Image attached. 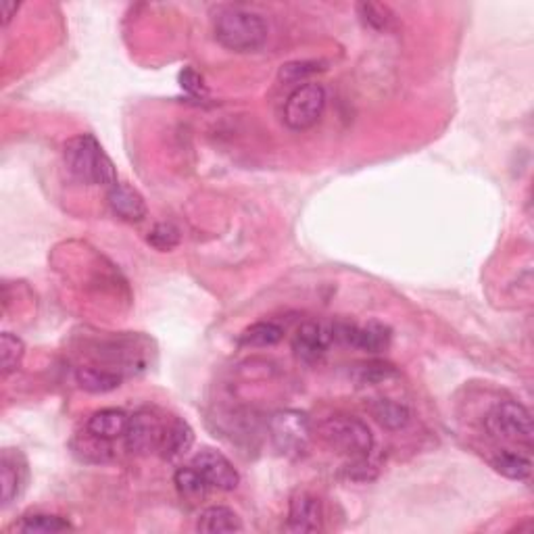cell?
Listing matches in <instances>:
<instances>
[{"label": "cell", "instance_id": "cell-1", "mask_svg": "<svg viewBox=\"0 0 534 534\" xmlns=\"http://www.w3.org/2000/svg\"><path fill=\"white\" fill-rule=\"evenodd\" d=\"M65 167L79 184H99L107 190L117 184V172L113 161L100 149L92 134L71 138L63 149Z\"/></svg>", "mask_w": 534, "mask_h": 534}, {"label": "cell", "instance_id": "cell-2", "mask_svg": "<svg viewBox=\"0 0 534 534\" xmlns=\"http://www.w3.org/2000/svg\"><path fill=\"white\" fill-rule=\"evenodd\" d=\"M215 40L234 53H253L267 40V26L257 13L228 6L215 15Z\"/></svg>", "mask_w": 534, "mask_h": 534}, {"label": "cell", "instance_id": "cell-3", "mask_svg": "<svg viewBox=\"0 0 534 534\" xmlns=\"http://www.w3.org/2000/svg\"><path fill=\"white\" fill-rule=\"evenodd\" d=\"M321 436L342 455L353 459H363L374 447V436H372L368 424L353 415H334L321 424Z\"/></svg>", "mask_w": 534, "mask_h": 534}, {"label": "cell", "instance_id": "cell-4", "mask_svg": "<svg viewBox=\"0 0 534 534\" xmlns=\"http://www.w3.org/2000/svg\"><path fill=\"white\" fill-rule=\"evenodd\" d=\"M487 430L503 441L532 447V415L529 409L514 401H503L491 409V414L487 415Z\"/></svg>", "mask_w": 534, "mask_h": 534}, {"label": "cell", "instance_id": "cell-5", "mask_svg": "<svg viewBox=\"0 0 534 534\" xmlns=\"http://www.w3.org/2000/svg\"><path fill=\"white\" fill-rule=\"evenodd\" d=\"M269 435H272L274 447L282 455L301 457L311 441L309 418L295 409H284L269 420Z\"/></svg>", "mask_w": 534, "mask_h": 534}, {"label": "cell", "instance_id": "cell-6", "mask_svg": "<svg viewBox=\"0 0 534 534\" xmlns=\"http://www.w3.org/2000/svg\"><path fill=\"white\" fill-rule=\"evenodd\" d=\"M326 109V90L321 84L307 82L295 88L284 105V123L290 130L303 131L316 126Z\"/></svg>", "mask_w": 534, "mask_h": 534}, {"label": "cell", "instance_id": "cell-7", "mask_svg": "<svg viewBox=\"0 0 534 534\" xmlns=\"http://www.w3.org/2000/svg\"><path fill=\"white\" fill-rule=\"evenodd\" d=\"M334 340H340L349 347H355L370 355H376L391 347L393 332L389 326L380 324V321H370V324L365 326L334 324Z\"/></svg>", "mask_w": 534, "mask_h": 534}, {"label": "cell", "instance_id": "cell-8", "mask_svg": "<svg viewBox=\"0 0 534 534\" xmlns=\"http://www.w3.org/2000/svg\"><path fill=\"white\" fill-rule=\"evenodd\" d=\"M190 466L201 474L209 488H217V491H234L240 482L236 467H234V464L224 455V453H219L215 449L199 451L193 457Z\"/></svg>", "mask_w": 534, "mask_h": 534}, {"label": "cell", "instance_id": "cell-9", "mask_svg": "<svg viewBox=\"0 0 534 534\" xmlns=\"http://www.w3.org/2000/svg\"><path fill=\"white\" fill-rule=\"evenodd\" d=\"M165 424L161 422L155 414L149 409L136 412L130 418L126 430V447L138 455H146V453L159 451L161 438H163Z\"/></svg>", "mask_w": 534, "mask_h": 534}, {"label": "cell", "instance_id": "cell-10", "mask_svg": "<svg viewBox=\"0 0 534 534\" xmlns=\"http://www.w3.org/2000/svg\"><path fill=\"white\" fill-rule=\"evenodd\" d=\"M334 340V324H318V321H307L295 336L292 349L297 357L305 363H316L326 355Z\"/></svg>", "mask_w": 534, "mask_h": 534}, {"label": "cell", "instance_id": "cell-11", "mask_svg": "<svg viewBox=\"0 0 534 534\" xmlns=\"http://www.w3.org/2000/svg\"><path fill=\"white\" fill-rule=\"evenodd\" d=\"M321 503L311 493L298 491L292 495L288 508V524L290 532H316L321 529Z\"/></svg>", "mask_w": 534, "mask_h": 534}, {"label": "cell", "instance_id": "cell-12", "mask_svg": "<svg viewBox=\"0 0 534 534\" xmlns=\"http://www.w3.org/2000/svg\"><path fill=\"white\" fill-rule=\"evenodd\" d=\"M107 201L113 214L123 219V222L138 224L146 217V203L142 199V194L128 184H120V182H117L113 188H109Z\"/></svg>", "mask_w": 534, "mask_h": 534}, {"label": "cell", "instance_id": "cell-13", "mask_svg": "<svg viewBox=\"0 0 534 534\" xmlns=\"http://www.w3.org/2000/svg\"><path fill=\"white\" fill-rule=\"evenodd\" d=\"M128 424H130V415L126 412L107 407V409H100V412H97L90 420H88L86 430L94 436L105 438V441H115V438L126 436Z\"/></svg>", "mask_w": 534, "mask_h": 534}, {"label": "cell", "instance_id": "cell-14", "mask_svg": "<svg viewBox=\"0 0 534 534\" xmlns=\"http://www.w3.org/2000/svg\"><path fill=\"white\" fill-rule=\"evenodd\" d=\"M194 433L184 420L173 418L170 424H165L163 438H161L159 453L163 459H175L193 447Z\"/></svg>", "mask_w": 534, "mask_h": 534}, {"label": "cell", "instance_id": "cell-15", "mask_svg": "<svg viewBox=\"0 0 534 534\" xmlns=\"http://www.w3.org/2000/svg\"><path fill=\"white\" fill-rule=\"evenodd\" d=\"M196 530L217 534V532H240L243 530V520L238 514L225 506H211L201 511L199 522H196Z\"/></svg>", "mask_w": 534, "mask_h": 534}, {"label": "cell", "instance_id": "cell-16", "mask_svg": "<svg viewBox=\"0 0 534 534\" xmlns=\"http://www.w3.org/2000/svg\"><path fill=\"white\" fill-rule=\"evenodd\" d=\"M19 453L5 451L0 464V488H3V508L11 506L24 487V467L17 466Z\"/></svg>", "mask_w": 534, "mask_h": 534}, {"label": "cell", "instance_id": "cell-17", "mask_svg": "<svg viewBox=\"0 0 534 534\" xmlns=\"http://www.w3.org/2000/svg\"><path fill=\"white\" fill-rule=\"evenodd\" d=\"M76 378L78 384L92 394L111 393L115 389H120L123 382L121 374H117V372L107 368H79Z\"/></svg>", "mask_w": 534, "mask_h": 534}, {"label": "cell", "instance_id": "cell-18", "mask_svg": "<svg viewBox=\"0 0 534 534\" xmlns=\"http://www.w3.org/2000/svg\"><path fill=\"white\" fill-rule=\"evenodd\" d=\"M372 415H374V420L386 430H401L407 426L409 420H412V414H409L407 405L391 399L374 401V403H372Z\"/></svg>", "mask_w": 534, "mask_h": 534}, {"label": "cell", "instance_id": "cell-19", "mask_svg": "<svg viewBox=\"0 0 534 534\" xmlns=\"http://www.w3.org/2000/svg\"><path fill=\"white\" fill-rule=\"evenodd\" d=\"M493 467L501 476L509 480H529L532 472V462L520 451H501L493 457Z\"/></svg>", "mask_w": 534, "mask_h": 534}, {"label": "cell", "instance_id": "cell-20", "mask_svg": "<svg viewBox=\"0 0 534 534\" xmlns=\"http://www.w3.org/2000/svg\"><path fill=\"white\" fill-rule=\"evenodd\" d=\"M284 339V328L276 321H257L240 334L238 342L243 347H272Z\"/></svg>", "mask_w": 534, "mask_h": 534}, {"label": "cell", "instance_id": "cell-21", "mask_svg": "<svg viewBox=\"0 0 534 534\" xmlns=\"http://www.w3.org/2000/svg\"><path fill=\"white\" fill-rule=\"evenodd\" d=\"M397 376V370L389 361H363L357 363L353 370H351V378L355 380L357 386H372V384H382L386 380Z\"/></svg>", "mask_w": 534, "mask_h": 534}, {"label": "cell", "instance_id": "cell-22", "mask_svg": "<svg viewBox=\"0 0 534 534\" xmlns=\"http://www.w3.org/2000/svg\"><path fill=\"white\" fill-rule=\"evenodd\" d=\"M24 355L26 345L19 336H15L11 332H5L0 336V368H3V376H9L13 372H17Z\"/></svg>", "mask_w": 534, "mask_h": 534}, {"label": "cell", "instance_id": "cell-23", "mask_svg": "<svg viewBox=\"0 0 534 534\" xmlns=\"http://www.w3.org/2000/svg\"><path fill=\"white\" fill-rule=\"evenodd\" d=\"M71 524L61 516H48V514H32L26 516L19 524L21 532L27 534H55L69 530Z\"/></svg>", "mask_w": 534, "mask_h": 534}, {"label": "cell", "instance_id": "cell-24", "mask_svg": "<svg viewBox=\"0 0 534 534\" xmlns=\"http://www.w3.org/2000/svg\"><path fill=\"white\" fill-rule=\"evenodd\" d=\"M173 482L175 487H178V491L184 497H199L209 491V485L203 480L201 474L196 472L193 466L180 467V470L175 472Z\"/></svg>", "mask_w": 534, "mask_h": 534}, {"label": "cell", "instance_id": "cell-25", "mask_svg": "<svg viewBox=\"0 0 534 534\" xmlns=\"http://www.w3.org/2000/svg\"><path fill=\"white\" fill-rule=\"evenodd\" d=\"M318 71H321V65L318 61H290L287 65H282L280 73H277V78H280L284 84H298V86H301L311 76H316Z\"/></svg>", "mask_w": 534, "mask_h": 534}, {"label": "cell", "instance_id": "cell-26", "mask_svg": "<svg viewBox=\"0 0 534 534\" xmlns=\"http://www.w3.org/2000/svg\"><path fill=\"white\" fill-rule=\"evenodd\" d=\"M146 243L161 253L172 251L180 245V230L173 224H157L146 236Z\"/></svg>", "mask_w": 534, "mask_h": 534}, {"label": "cell", "instance_id": "cell-27", "mask_svg": "<svg viewBox=\"0 0 534 534\" xmlns=\"http://www.w3.org/2000/svg\"><path fill=\"white\" fill-rule=\"evenodd\" d=\"M357 11H360V17L368 27L378 29V32H382V29H389L391 17H389V11H386L384 6L363 3V5H357Z\"/></svg>", "mask_w": 534, "mask_h": 534}, {"label": "cell", "instance_id": "cell-28", "mask_svg": "<svg viewBox=\"0 0 534 534\" xmlns=\"http://www.w3.org/2000/svg\"><path fill=\"white\" fill-rule=\"evenodd\" d=\"M180 86L190 94H201L203 92V78L194 69H184L180 73Z\"/></svg>", "mask_w": 534, "mask_h": 534}, {"label": "cell", "instance_id": "cell-29", "mask_svg": "<svg viewBox=\"0 0 534 534\" xmlns=\"http://www.w3.org/2000/svg\"><path fill=\"white\" fill-rule=\"evenodd\" d=\"M19 11V5L15 3V0H5L3 5H0V17H3V26H9L11 19L17 15Z\"/></svg>", "mask_w": 534, "mask_h": 534}]
</instances>
